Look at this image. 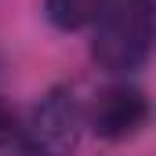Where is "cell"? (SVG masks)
<instances>
[{
  "instance_id": "6da1fadb",
  "label": "cell",
  "mask_w": 156,
  "mask_h": 156,
  "mask_svg": "<svg viewBox=\"0 0 156 156\" xmlns=\"http://www.w3.org/2000/svg\"><path fill=\"white\" fill-rule=\"evenodd\" d=\"M153 55V7L134 0H113L105 15L91 26V58L109 76L127 80L145 69Z\"/></svg>"
},
{
  "instance_id": "7a4b0ae2",
  "label": "cell",
  "mask_w": 156,
  "mask_h": 156,
  "mask_svg": "<svg viewBox=\"0 0 156 156\" xmlns=\"http://www.w3.org/2000/svg\"><path fill=\"white\" fill-rule=\"evenodd\" d=\"M83 131H87V116L80 94L58 83L47 87L33 102V109L22 116L18 145L29 156H73L83 142Z\"/></svg>"
},
{
  "instance_id": "3957f363",
  "label": "cell",
  "mask_w": 156,
  "mask_h": 156,
  "mask_svg": "<svg viewBox=\"0 0 156 156\" xmlns=\"http://www.w3.org/2000/svg\"><path fill=\"white\" fill-rule=\"evenodd\" d=\"M83 116H87V131L98 142L120 145V142L138 138L149 127L153 105H149V94L138 83L113 80V83H105V87L94 91V98L83 105Z\"/></svg>"
},
{
  "instance_id": "277c9868",
  "label": "cell",
  "mask_w": 156,
  "mask_h": 156,
  "mask_svg": "<svg viewBox=\"0 0 156 156\" xmlns=\"http://www.w3.org/2000/svg\"><path fill=\"white\" fill-rule=\"evenodd\" d=\"M113 0H44V18L58 33H83L91 29Z\"/></svg>"
},
{
  "instance_id": "5b68a950",
  "label": "cell",
  "mask_w": 156,
  "mask_h": 156,
  "mask_svg": "<svg viewBox=\"0 0 156 156\" xmlns=\"http://www.w3.org/2000/svg\"><path fill=\"white\" fill-rule=\"evenodd\" d=\"M18 138H22V113L7 98H0V149L18 145Z\"/></svg>"
},
{
  "instance_id": "8992f818",
  "label": "cell",
  "mask_w": 156,
  "mask_h": 156,
  "mask_svg": "<svg viewBox=\"0 0 156 156\" xmlns=\"http://www.w3.org/2000/svg\"><path fill=\"white\" fill-rule=\"evenodd\" d=\"M134 4H145V7H153V0H134Z\"/></svg>"
}]
</instances>
